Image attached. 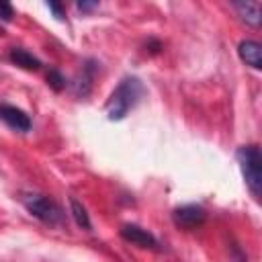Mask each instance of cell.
<instances>
[{
  "mask_svg": "<svg viewBox=\"0 0 262 262\" xmlns=\"http://www.w3.org/2000/svg\"><path fill=\"white\" fill-rule=\"evenodd\" d=\"M205 209L199 207V205H184V207H178L174 213H172V219L178 227L182 229H194L199 227L203 221H205Z\"/></svg>",
  "mask_w": 262,
  "mask_h": 262,
  "instance_id": "4",
  "label": "cell"
},
{
  "mask_svg": "<svg viewBox=\"0 0 262 262\" xmlns=\"http://www.w3.org/2000/svg\"><path fill=\"white\" fill-rule=\"evenodd\" d=\"M70 211H72V217H74V221H76L78 227H82V229H90L92 227L90 217L86 213V207L76 196H70Z\"/></svg>",
  "mask_w": 262,
  "mask_h": 262,
  "instance_id": "10",
  "label": "cell"
},
{
  "mask_svg": "<svg viewBox=\"0 0 262 262\" xmlns=\"http://www.w3.org/2000/svg\"><path fill=\"white\" fill-rule=\"evenodd\" d=\"M0 18L2 20H10L12 18V6L6 2H0Z\"/></svg>",
  "mask_w": 262,
  "mask_h": 262,
  "instance_id": "12",
  "label": "cell"
},
{
  "mask_svg": "<svg viewBox=\"0 0 262 262\" xmlns=\"http://www.w3.org/2000/svg\"><path fill=\"white\" fill-rule=\"evenodd\" d=\"M8 57H10V61H12L14 66H18V68H23V70H31V72H35V70L41 68V61H39L33 53H29L27 49H23V47H14V49H10Z\"/></svg>",
  "mask_w": 262,
  "mask_h": 262,
  "instance_id": "9",
  "label": "cell"
},
{
  "mask_svg": "<svg viewBox=\"0 0 262 262\" xmlns=\"http://www.w3.org/2000/svg\"><path fill=\"white\" fill-rule=\"evenodd\" d=\"M143 94V84L139 82V78H125L121 80V84L113 90L108 102H106V113L111 121H121L139 100V96Z\"/></svg>",
  "mask_w": 262,
  "mask_h": 262,
  "instance_id": "1",
  "label": "cell"
},
{
  "mask_svg": "<svg viewBox=\"0 0 262 262\" xmlns=\"http://www.w3.org/2000/svg\"><path fill=\"white\" fill-rule=\"evenodd\" d=\"M121 237L125 242L133 244V246H139V248H151V250L158 248V239L147 229H143L139 225H133V223L121 227Z\"/></svg>",
  "mask_w": 262,
  "mask_h": 262,
  "instance_id": "5",
  "label": "cell"
},
{
  "mask_svg": "<svg viewBox=\"0 0 262 262\" xmlns=\"http://www.w3.org/2000/svg\"><path fill=\"white\" fill-rule=\"evenodd\" d=\"M23 203H25L27 211H29L33 217H37V219H41V221H45V223H57L59 217H61L59 207H57L51 199H47V196H43V194H27V196L23 199Z\"/></svg>",
  "mask_w": 262,
  "mask_h": 262,
  "instance_id": "3",
  "label": "cell"
},
{
  "mask_svg": "<svg viewBox=\"0 0 262 262\" xmlns=\"http://www.w3.org/2000/svg\"><path fill=\"white\" fill-rule=\"evenodd\" d=\"M237 162L242 168V174L246 178V184L250 188V192L260 199V190H262V158H260V149L258 145H244L237 149Z\"/></svg>",
  "mask_w": 262,
  "mask_h": 262,
  "instance_id": "2",
  "label": "cell"
},
{
  "mask_svg": "<svg viewBox=\"0 0 262 262\" xmlns=\"http://www.w3.org/2000/svg\"><path fill=\"white\" fill-rule=\"evenodd\" d=\"M47 6H49L53 12H55V16H57V18H61V16H63V12H61V6H59L57 2H49Z\"/></svg>",
  "mask_w": 262,
  "mask_h": 262,
  "instance_id": "14",
  "label": "cell"
},
{
  "mask_svg": "<svg viewBox=\"0 0 262 262\" xmlns=\"http://www.w3.org/2000/svg\"><path fill=\"white\" fill-rule=\"evenodd\" d=\"M0 119L14 131L18 133H27L31 129V119L25 111L12 106V104H0Z\"/></svg>",
  "mask_w": 262,
  "mask_h": 262,
  "instance_id": "6",
  "label": "cell"
},
{
  "mask_svg": "<svg viewBox=\"0 0 262 262\" xmlns=\"http://www.w3.org/2000/svg\"><path fill=\"white\" fill-rule=\"evenodd\" d=\"M237 53H239L242 61H246L250 68H254V70L262 68V47H260V43H256L252 39H244L237 45Z\"/></svg>",
  "mask_w": 262,
  "mask_h": 262,
  "instance_id": "7",
  "label": "cell"
},
{
  "mask_svg": "<svg viewBox=\"0 0 262 262\" xmlns=\"http://www.w3.org/2000/svg\"><path fill=\"white\" fill-rule=\"evenodd\" d=\"M233 8L237 10V14L242 16V20H246L252 27L260 25L262 18V10H260V2L256 0H246V2H233Z\"/></svg>",
  "mask_w": 262,
  "mask_h": 262,
  "instance_id": "8",
  "label": "cell"
},
{
  "mask_svg": "<svg viewBox=\"0 0 262 262\" xmlns=\"http://www.w3.org/2000/svg\"><path fill=\"white\" fill-rule=\"evenodd\" d=\"M47 84H49L55 92H59V90L66 88V78H63L57 70H49V74H47Z\"/></svg>",
  "mask_w": 262,
  "mask_h": 262,
  "instance_id": "11",
  "label": "cell"
},
{
  "mask_svg": "<svg viewBox=\"0 0 262 262\" xmlns=\"http://www.w3.org/2000/svg\"><path fill=\"white\" fill-rule=\"evenodd\" d=\"M96 6H98L96 2H78V8H80V10H84V12H88V10L96 8Z\"/></svg>",
  "mask_w": 262,
  "mask_h": 262,
  "instance_id": "13",
  "label": "cell"
}]
</instances>
